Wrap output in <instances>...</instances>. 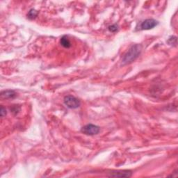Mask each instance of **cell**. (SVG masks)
I'll list each match as a JSON object with an SVG mask.
<instances>
[{
  "label": "cell",
  "instance_id": "obj_1",
  "mask_svg": "<svg viewBox=\"0 0 178 178\" xmlns=\"http://www.w3.org/2000/svg\"><path fill=\"white\" fill-rule=\"evenodd\" d=\"M142 48L140 44H134L131 47L127 52L125 54L122 60L123 64H129L132 63L139 57L140 52H141Z\"/></svg>",
  "mask_w": 178,
  "mask_h": 178
},
{
  "label": "cell",
  "instance_id": "obj_2",
  "mask_svg": "<svg viewBox=\"0 0 178 178\" xmlns=\"http://www.w3.org/2000/svg\"><path fill=\"white\" fill-rule=\"evenodd\" d=\"M64 104L68 108L74 109L79 107L81 102L77 97L72 95H67L64 97Z\"/></svg>",
  "mask_w": 178,
  "mask_h": 178
},
{
  "label": "cell",
  "instance_id": "obj_3",
  "mask_svg": "<svg viewBox=\"0 0 178 178\" xmlns=\"http://www.w3.org/2000/svg\"><path fill=\"white\" fill-rule=\"evenodd\" d=\"M100 128L99 126L93 125V124H88L81 128V132L84 134L88 136H94L100 132Z\"/></svg>",
  "mask_w": 178,
  "mask_h": 178
},
{
  "label": "cell",
  "instance_id": "obj_4",
  "mask_svg": "<svg viewBox=\"0 0 178 178\" xmlns=\"http://www.w3.org/2000/svg\"><path fill=\"white\" fill-rule=\"evenodd\" d=\"M159 24L158 21L154 19H147L144 20L141 24H140V28L141 30H150L153 29L156 26Z\"/></svg>",
  "mask_w": 178,
  "mask_h": 178
},
{
  "label": "cell",
  "instance_id": "obj_5",
  "mask_svg": "<svg viewBox=\"0 0 178 178\" xmlns=\"http://www.w3.org/2000/svg\"><path fill=\"white\" fill-rule=\"evenodd\" d=\"M109 173L110 177H130L132 176V173L130 170H116Z\"/></svg>",
  "mask_w": 178,
  "mask_h": 178
},
{
  "label": "cell",
  "instance_id": "obj_6",
  "mask_svg": "<svg viewBox=\"0 0 178 178\" xmlns=\"http://www.w3.org/2000/svg\"><path fill=\"white\" fill-rule=\"evenodd\" d=\"M16 93L14 91H2L1 93V97L4 99H12V98H15L16 97Z\"/></svg>",
  "mask_w": 178,
  "mask_h": 178
},
{
  "label": "cell",
  "instance_id": "obj_7",
  "mask_svg": "<svg viewBox=\"0 0 178 178\" xmlns=\"http://www.w3.org/2000/svg\"><path fill=\"white\" fill-rule=\"evenodd\" d=\"M61 44L65 48H70L71 47V43H70L69 38L67 36H64L60 40Z\"/></svg>",
  "mask_w": 178,
  "mask_h": 178
},
{
  "label": "cell",
  "instance_id": "obj_8",
  "mask_svg": "<svg viewBox=\"0 0 178 178\" xmlns=\"http://www.w3.org/2000/svg\"><path fill=\"white\" fill-rule=\"evenodd\" d=\"M37 15H38V11L35 10V9H31L27 14V18L30 20H33L36 17Z\"/></svg>",
  "mask_w": 178,
  "mask_h": 178
},
{
  "label": "cell",
  "instance_id": "obj_9",
  "mask_svg": "<svg viewBox=\"0 0 178 178\" xmlns=\"http://www.w3.org/2000/svg\"><path fill=\"white\" fill-rule=\"evenodd\" d=\"M168 43H169L170 44H175V45H176L177 44V38L175 36H170L168 40Z\"/></svg>",
  "mask_w": 178,
  "mask_h": 178
},
{
  "label": "cell",
  "instance_id": "obj_10",
  "mask_svg": "<svg viewBox=\"0 0 178 178\" xmlns=\"http://www.w3.org/2000/svg\"><path fill=\"white\" fill-rule=\"evenodd\" d=\"M118 25H111V26H110V27H109V30L111 32H116V31H118Z\"/></svg>",
  "mask_w": 178,
  "mask_h": 178
},
{
  "label": "cell",
  "instance_id": "obj_11",
  "mask_svg": "<svg viewBox=\"0 0 178 178\" xmlns=\"http://www.w3.org/2000/svg\"><path fill=\"white\" fill-rule=\"evenodd\" d=\"M0 114H1V116L2 117H4V116H6V109H4L3 107H1V112H0Z\"/></svg>",
  "mask_w": 178,
  "mask_h": 178
}]
</instances>
